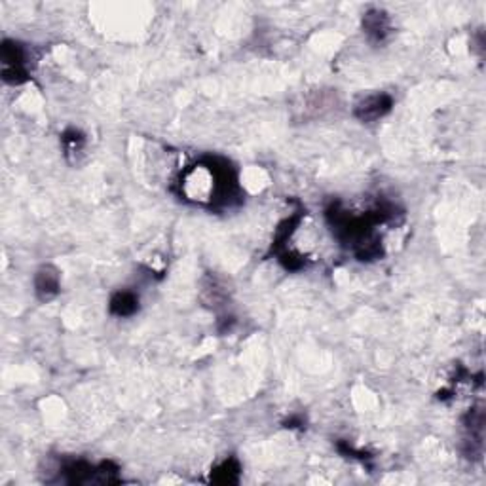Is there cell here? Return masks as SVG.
Listing matches in <instances>:
<instances>
[{
	"instance_id": "cell-1",
	"label": "cell",
	"mask_w": 486,
	"mask_h": 486,
	"mask_svg": "<svg viewBox=\"0 0 486 486\" xmlns=\"http://www.w3.org/2000/svg\"><path fill=\"white\" fill-rule=\"evenodd\" d=\"M394 106V99L388 93H375L368 97L361 99L357 106H355V116L361 122H376V120L384 118Z\"/></svg>"
},
{
	"instance_id": "cell-2",
	"label": "cell",
	"mask_w": 486,
	"mask_h": 486,
	"mask_svg": "<svg viewBox=\"0 0 486 486\" xmlns=\"http://www.w3.org/2000/svg\"><path fill=\"white\" fill-rule=\"evenodd\" d=\"M34 289L40 300H50L60 293V274L52 266H44L39 270L34 279Z\"/></svg>"
},
{
	"instance_id": "cell-5",
	"label": "cell",
	"mask_w": 486,
	"mask_h": 486,
	"mask_svg": "<svg viewBox=\"0 0 486 486\" xmlns=\"http://www.w3.org/2000/svg\"><path fill=\"white\" fill-rule=\"evenodd\" d=\"M211 479L215 480V482H221V485H232V482H237V479H239V464H237L234 458L223 461V464L213 471Z\"/></svg>"
},
{
	"instance_id": "cell-4",
	"label": "cell",
	"mask_w": 486,
	"mask_h": 486,
	"mask_svg": "<svg viewBox=\"0 0 486 486\" xmlns=\"http://www.w3.org/2000/svg\"><path fill=\"white\" fill-rule=\"evenodd\" d=\"M363 27L370 39L382 40L386 34L389 33V21L386 18V13L380 12V10H373L365 15L363 20Z\"/></svg>"
},
{
	"instance_id": "cell-3",
	"label": "cell",
	"mask_w": 486,
	"mask_h": 486,
	"mask_svg": "<svg viewBox=\"0 0 486 486\" xmlns=\"http://www.w3.org/2000/svg\"><path fill=\"white\" fill-rule=\"evenodd\" d=\"M139 310V298L130 291H120L111 298V312L118 317H130Z\"/></svg>"
}]
</instances>
